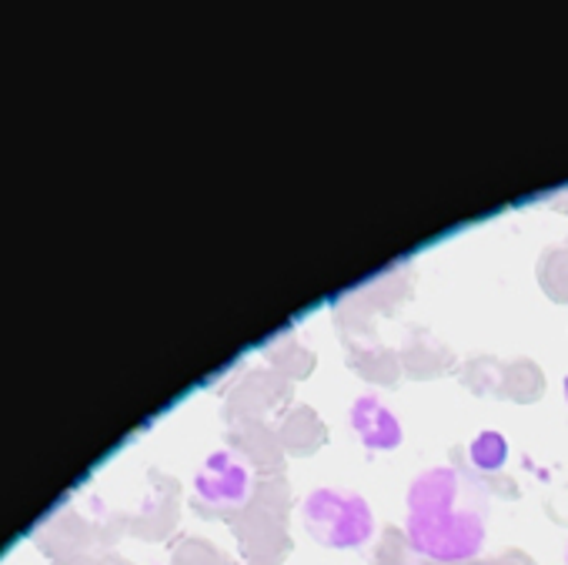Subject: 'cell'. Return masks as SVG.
<instances>
[{
    "mask_svg": "<svg viewBox=\"0 0 568 565\" xmlns=\"http://www.w3.org/2000/svg\"><path fill=\"white\" fill-rule=\"evenodd\" d=\"M408 535L432 558H465L485 538L478 488L455 468L425 472L408 495Z\"/></svg>",
    "mask_w": 568,
    "mask_h": 565,
    "instance_id": "obj_1",
    "label": "cell"
},
{
    "mask_svg": "<svg viewBox=\"0 0 568 565\" xmlns=\"http://www.w3.org/2000/svg\"><path fill=\"white\" fill-rule=\"evenodd\" d=\"M471 458H475L481 468H498V465H501V458H505V442H501V435H495V432H485V435L475 442V448H471Z\"/></svg>",
    "mask_w": 568,
    "mask_h": 565,
    "instance_id": "obj_4",
    "label": "cell"
},
{
    "mask_svg": "<svg viewBox=\"0 0 568 565\" xmlns=\"http://www.w3.org/2000/svg\"><path fill=\"white\" fill-rule=\"evenodd\" d=\"M355 428L362 432V438L368 445H395L398 442V422L372 398H362L355 405Z\"/></svg>",
    "mask_w": 568,
    "mask_h": 565,
    "instance_id": "obj_3",
    "label": "cell"
},
{
    "mask_svg": "<svg viewBox=\"0 0 568 565\" xmlns=\"http://www.w3.org/2000/svg\"><path fill=\"white\" fill-rule=\"evenodd\" d=\"M565 395H568V382H565Z\"/></svg>",
    "mask_w": 568,
    "mask_h": 565,
    "instance_id": "obj_5",
    "label": "cell"
},
{
    "mask_svg": "<svg viewBox=\"0 0 568 565\" xmlns=\"http://www.w3.org/2000/svg\"><path fill=\"white\" fill-rule=\"evenodd\" d=\"M305 522L318 542L335 548L362 545L372 532L368 505L358 495H342L335 488H322L305 502Z\"/></svg>",
    "mask_w": 568,
    "mask_h": 565,
    "instance_id": "obj_2",
    "label": "cell"
}]
</instances>
